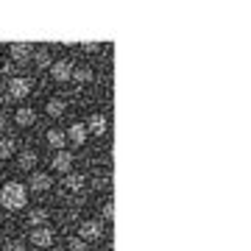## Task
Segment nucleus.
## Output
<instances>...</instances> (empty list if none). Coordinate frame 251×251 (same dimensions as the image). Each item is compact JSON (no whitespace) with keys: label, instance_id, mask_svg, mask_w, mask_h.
Returning <instances> with one entry per match:
<instances>
[{"label":"nucleus","instance_id":"1","mask_svg":"<svg viewBox=\"0 0 251 251\" xmlns=\"http://www.w3.org/2000/svg\"><path fill=\"white\" fill-rule=\"evenodd\" d=\"M0 204L11 209V212H17L23 206L28 204V190L25 184H20V181H9V184H3L0 187Z\"/></svg>","mask_w":251,"mask_h":251},{"label":"nucleus","instance_id":"2","mask_svg":"<svg viewBox=\"0 0 251 251\" xmlns=\"http://www.w3.org/2000/svg\"><path fill=\"white\" fill-rule=\"evenodd\" d=\"M31 246H36V249H50L53 246V232L45 229V226H36L34 232H31Z\"/></svg>","mask_w":251,"mask_h":251},{"label":"nucleus","instance_id":"3","mask_svg":"<svg viewBox=\"0 0 251 251\" xmlns=\"http://www.w3.org/2000/svg\"><path fill=\"white\" fill-rule=\"evenodd\" d=\"M100 234H103V226H100L98 221H84V224L78 226V237L81 240H98Z\"/></svg>","mask_w":251,"mask_h":251},{"label":"nucleus","instance_id":"4","mask_svg":"<svg viewBox=\"0 0 251 251\" xmlns=\"http://www.w3.org/2000/svg\"><path fill=\"white\" fill-rule=\"evenodd\" d=\"M50 168H53L56 173H70V168H73V153L62 148V151H59L53 159H50Z\"/></svg>","mask_w":251,"mask_h":251},{"label":"nucleus","instance_id":"5","mask_svg":"<svg viewBox=\"0 0 251 251\" xmlns=\"http://www.w3.org/2000/svg\"><path fill=\"white\" fill-rule=\"evenodd\" d=\"M28 187L34 190V193H45V190H50V176L42 171H34L28 176Z\"/></svg>","mask_w":251,"mask_h":251},{"label":"nucleus","instance_id":"6","mask_svg":"<svg viewBox=\"0 0 251 251\" xmlns=\"http://www.w3.org/2000/svg\"><path fill=\"white\" fill-rule=\"evenodd\" d=\"M87 134H95V137H100V134H106V126H109V120L103 115H98V112H95V115L90 117V120H87Z\"/></svg>","mask_w":251,"mask_h":251},{"label":"nucleus","instance_id":"7","mask_svg":"<svg viewBox=\"0 0 251 251\" xmlns=\"http://www.w3.org/2000/svg\"><path fill=\"white\" fill-rule=\"evenodd\" d=\"M9 92H11V98H25L28 92H31V81L28 78H11Z\"/></svg>","mask_w":251,"mask_h":251},{"label":"nucleus","instance_id":"8","mask_svg":"<svg viewBox=\"0 0 251 251\" xmlns=\"http://www.w3.org/2000/svg\"><path fill=\"white\" fill-rule=\"evenodd\" d=\"M64 137H67L73 145H84V143H87V126H84V123H73L70 131H67Z\"/></svg>","mask_w":251,"mask_h":251},{"label":"nucleus","instance_id":"9","mask_svg":"<svg viewBox=\"0 0 251 251\" xmlns=\"http://www.w3.org/2000/svg\"><path fill=\"white\" fill-rule=\"evenodd\" d=\"M50 75H53L56 81H70V75H73V67H70V62H56L53 67H50Z\"/></svg>","mask_w":251,"mask_h":251},{"label":"nucleus","instance_id":"10","mask_svg":"<svg viewBox=\"0 0 251 251\" xmlns=\"http://www.w3.org/2000/svg\"><path fill=\"white\" fill-rule=\"evenodd\" d=\"M62 184H64V190H70V193H78V190L84 187V176H81V173H64Z\"/></svg>","mask_w":251,"mask_h":251},{"label":"nucleus","instance_id":"11","mask_svg":"<svg viewBox=\"0 0 251 251\" xmlns=\"http://www.w3.org/2000/svg\"><path fill=\"white\" fill-rule=\"evenodd\" d=\"M48 145L62 151L64 145H67V137H64V131H59V128H50V131H48Z\"/></svg>","mask_w":251,"mask_h":251},{"label":"nucleus","instance_id":"12","mask_svg":"<svg viewBox=\"0 0 251 251\" xmlns=\"http://www.w3.org/2000/svg\"><path fill=\"white\" fill-rule=\"evenodd\" d=\"M31 53H34V45H23V42L11 45V59H14V62H23V59H28Z\"/></svg>","mask_w":251,"mask_h":251},{"label":"nucleus","instance_id":"13","mask_svg":"<svg viewBox=\"0 0 251 251\" xmlns=\"http://www.w3.org/2000/svg\"><path fill=\"white\" fill-rule=\"evenodd\" d=\"M28 224H34V226H45V224H48V209H42V206L31 209V212H28Z\"/></svg>","mask_w":251,"mask_h":251},{"label":"nucleus","instance_id":"14","mask_svg":"<svg viewBox=\"0 0 251 251\" xmlns=\"http://www.w3.org/2000/svg\"><path fill=\"white\" fill-rule=\"evenodd\" d=\"M45 112H48L50 117H62V115H64V100H62V98H50V100L45 103Z\"/></svg>","mask_w":251,"mask_h":251},{"label":"nucleus","instance_id":"15","mask_svg":"<svg viewBox=\"0 0 251 251\" xmlns=\"http://www.w3.org/2000/svg\"><path fill=\"white\" fill-rule=\"evenodd\" d=\"M14 120H17V126H34L36 115H34V109H17Z\"/></svg>","mask_w":251,"mask_h":251},{"label":"nucleus","instance_id":"16","mask_svg":"<svg viewBox=\"0 0 251 251\" xmlns=\"http://www.w3.org/2000/svg\"><path fill=\"white\" fill-rule=\"evenodd\" d=\"M17 165H20V171H31V168L36 165V153L34 151H23L20 159H17Z\"/></svg>","mask_w":251,"mask_h":251},{"label":"nucleus","instance_id":"17","mask_svg":"<svg viewBox=\"0 0 251 251\" xmlns=\"http://www.w3.org/2000/svg\"><path fill=\"white\" fill-rule=\"evenodd\" d=\"M14 151H17V145H14V140H9V137H3V140H0V159H9V156H14Z\"/></svg>","mask_w":251,"mask_h":251},{"label":"nucleus","instance_id":"18","mask_svg":"<svg viewBox=\"0 0 251 251\" xmlns=\"http://www.w3.org/2000/svg\"><path fill=\"white\" fill-rule=\"evenodd\" d=\"M70 78H73V81H78V84H87V81L92 78V70H90V67H78V70H73Z\"/></svg>","mask_w":251,"mask_h":251},{"label":"nucleus","instance_id":"19","mask_svg":"<svg viewBox=\"0 0 251 251\" xmlns=\"http://www.w3.org/2000/svg\"><path fill=\"white\" fill-rule=\"evenodd\" d=\"M67 251H87V240H81V237H70Z\"/></svg>","mask_w":251,"mask_h":251},{"label":"nucleus","instance_id":"20","mask_svg":"<svg viewBox=\"0 0 251 251\" xmlns=\"http://www.w3.org/2000/svg\"><path fill=\"white\" fill-rule=\"evenodd\" d=\"M34 62L39 64V67H50V56H48V50H36V53H34Z\"/></svg>","mask_w":251,"mask_h":251},{"label":"nucleus","instance_id":"21","mask_svg":"<svg viewBox=\"0 0 251 251\" xmlns=\"http://www.w3.org/2000/svg\"><path fill=\"white\" fill-rule=\"evenodd\" d=\"M3 251H28V249L23 246V243H6V246H3Z\"/></svg>","mask_w":251,"mask_h":251},{"label":"nucleus","instance_id":"22","mask_svg":"<svg viewBox=\"0 0 251 251\" xmlns=\"http://www.w3.org/2000/svg\"><path fill=\"white\" fill-rule=\"evenodd\" d=\"M100 212H103V218H106V221H112V215H115V206H112V204H103V209H100Z\"/></svg>","mask_w":251,"mask_h":251},{"label":"nucleus","instance_id":"23","mask_svg":"<svg viewBox=\"0 0 251 251\" xmlns=\"http://www.w3.org/2000/svg\"><path fill=\"white\" fill-rule=\"evenodd\" d=\"M109 184V176H100V179H95V187H106Z\"/></svg>","mask_w":251,"mask_h":251},{"label":"nucleus","instance_id":"24","mask_svg":"<svg viewBox=\"0 0 251 251\" xmlns=\"http://www.w3.org/2000/svg\"><path fill=\"white\" fill-rule=\"evenodd\" d=\"M3 128H6V120H3V115H0V131H3Z\"/></svg>","mask_w":251,"mask_h":251}]
</instances>
